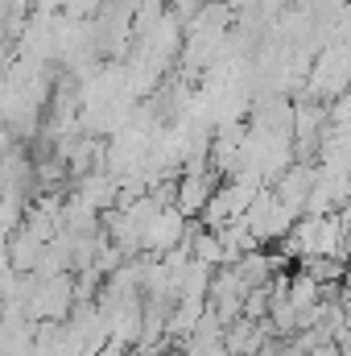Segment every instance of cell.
<instances>
[{
  "instance_id": "cell-1",
  "label": "cell",
  "mask_w": 351,
  "mask_h": 356,
  "mask_svg": "<svg viewBox=\"0 0 351 356\" xmlns=\"http://www.w3.org/2000/svg\"><path fill=\"white\" fill-rule=\"evenodd\" d=\"M215 170H194V175H182L178 178V191H174V207L190 220V216H198L203 207H207V199H211V191H215Z\"/></svg>"
},
{
  "instance_id": "cell-2",
  "label": "cell",
  "mask_w": 351,
  "mask_h": 356,
  "mask_svg": "<svg viewBox=\"0 0 351 356\" xmlns=\"http://www.w3.org/2000/svg\"><path fill=\"white\" fill-rule=\"evenodd\" d=\"M4 257H8V266L17 269V273H33L37 269V257H42V241L29 232V228H12L8 232V245H4Z\"/></svg>"
},
{
  "instance_id": "cell-3",
  "label": "cell",
  "mask_w": 351,
  "mask_h": 356,
  "mask_svg": "<svg viewBox=\"0 0 351 356\" xmlns=\"http://www.w3.org/2000/svg\"><path fill=\"white\" fill-rule=\"evenodd\" d=\"M285 298L302 311V307H310V302H318V282L306 273V269H298V273H289V282H285Z\"/></svg>"
},
{
  "instance_id": "cell-4",
  "label": "cell",
  "mask_w": 351,
  "mask_h": 356,
  "mask_svg": "<svg viewBox=\"0 0 351 356\" xmlns=\"http://www.w3.org/2000/svg\"><path fill=\"white\" fill-rule=\"evenodd\" d=\"M252 356H293V353H289V340H285V336H268V340L257 344Z\"/></svg>"
}]
</instances>
